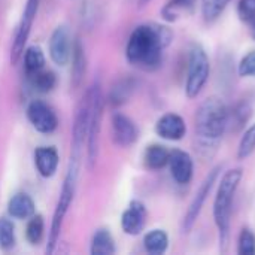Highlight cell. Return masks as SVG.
Segmentation results:
<instances>
[{
    "label": "cell",
    "mask_w": 255,
    "mask_h": 255,
    "mask_svg": "<svg viewBox=\"0 0 255 255\" xmlns=\"http://www.w3.org/2000/svg\"><path fill=\"white\" fill-rule=\"evenodd\" d=\"M27 118L30 124L43 134H49L55 131L58 126V120L55 112L49 105H46L42 100H33L27 108Z\"/></svg>",
    "instance_id": "obj_10"
},
{
    "label": "cell",
    "mask_w": 255,
    "mask_h": 255,
    "mask_svg": "<svg viewBox=\"0 0 255 255\" xmlns=\"http://www.w3.org/2000/svg\"><path fill=\"white\" fill-rule=\"evenodd\" d=\"M173 33L161 24L137 25L128 37L126 55L130 64L145 70H155L163 61V51L170 45Z\"/></svg>",
    "instance_id": "obj_1"
},
{
    "label": "cell",
    "mask_w": 255,
    "mask_h": 255,
    "mask_svg": "<svg viewBox=\"0 0 255 255\" xmlns=\"http://www.w3.org/2000/svg\"><path fill=\"white\" fill-rule=\"evenodd\" d=\"M136 88V82L130 78H126V79H121L120 82H117L112 90H111V94H109V102L111 105L114 106H120V105H124L133 94Z\"/></svg>",
    "instance_id": "obj_22"
},
{
    "label": "cell",
    "mask_w": 255,
    "mask_h": 255,
    "mask_svg": "<svg viewBox=\"0 0 255 255\" xmlns=\"http://www.w3.org/2000/svg\"><path fill=\"white\" fill-rule=\"evenodd\" d=\"M196 3V0H167L161 9V15L166 21H176L182 15L194 13Z\"/></svg>",
    "instance_id": "obj_19"
},
{
    "label": "cell",
    "mask_w": 255,
    "mask_h": 255,
    "mask_svg": "<svg viewBox=\"0 0 255 255\" xmlns=\"http://www.w3.org/2000/svg\"><path fill=\"white\" fill-rule=\"evenodd\" d=\"M255 151V124L250 126L244 136L241 137L239 142V148H238V158L239 160H245L250 155H253Z\"/></svg>",
    "instance_id": "obj_27"
},
{
    "label": "cell",
    "mask_w": 255,
    "mask_h": 255,
    "mask_svg": "<svg viewBox=\"0 0 255 255\" xmlns=\"http://www.w3.org/2000/svg\"><path fill=\"white\" fill-rule=\"evenodd\" d=\"M91 254L112 255L115 254V242L108 230H99L94 233L91 241Z\"/></svg>",
    "instance_id": "obj_23"
},
{
    "label": "cell",
    "mask_w": 255,
    "mask_h": 255,
    "mask_svg": "<svg viewBox=\"0 0 255 255\" xmlns=\"http://www.w3.org/2000/svg\"><path fill=\"white\" fill-rule=\"evenodd\" d=\"M7 212L12 218L28 220L34 215L36 208L33 199L25 193H18L12 196L7 202Z\"/></svg>",
    "instance_id": "obj_17"
},
{
    "label": "cell",
    "mask_w": 255,
    "mask_h": 255,
    "mask_svg": "<svg viewBox=\"0 0 255 255\" xmlns=\"http://www.w3.org/2000/svg\"><path fill=\"white\" fill-rule=\"evenodd\" d=\"M79 167H81V158L70 157L67 173H66L63 188H61V193H60V199H58V203L55 206L52 223H51V232H49V238H48L46 254H52L55 251L57 244H58L64 217H66V214H67V211H69V208H70V205L73 202V197H75L76 182H78V176H79Z\"/></svg>",
    "instance_id": "obj_4"
},
{
    "label": "cell",
    "mask_w": 255,
    "mask_h": 255,
    "mask_svg": "<svg viewBox=\"0 0 255 255\" xmlns=\"http://www.w3.org/2000/svg\"><path fill=\"white\" fill-rule=\"evenodd\" d=\"M72 49H73V43L69 28L66 25L57 27L49 39L51 60L58 66H66L72 58Z\"/></svg>",
    "instance_id": "obj_11"
},
{
    "label": "cell",
    "mask_w": 255,
    "mask_h": 255,
    "mask_svg": "<svg viewBox=\"0 0 255 255\" xmlns=\"http://www.w3.org/2000/svg\"><path fill=\"white\" fill-rule=\"evenodd\" d=\"M238 15L241 18V21L250 22L255 16V0H239Z\"/></svg>",
    "instance_id": "obj_33"
},
{
    "label": "cell",
    "mask_w": 255,
    "mask_h": 255,
    "mask_svg": "<svg viewBox=\"0 0 255 255\" xmlns=\"http://www.w3.org/2000/svg\"><path fill=\"white\" fill-rule=\"evenodd\" d=\"M45 66V55H43V51L33 45V46H28L24 52V67H25V72L27 75L28 73H34L40 69H43Z\"/></svg>",
    "instance_id": "obj_25"
},
{
    "label": "cell",
    "mask_w": 255,
    "mask_h": 255,
    "mask_svg": "<svg viewBox=\"0 0 255 255\" xmlns=\"http://www.w3.org/2000/svg\"><path fill=\"white\" fill-rule=\"evenodd\" d=\"M15 245V227L7 218H0V248L10 250Z\"/></svg>",
    "instance_id": "obj_29"
},
{
    "label": "cell",
    "mask_w": 255,
    "mask_h": 255,
    "mask_svg": "<svg viewBox=\"0 0 255 255\" xmlns=\"http://www.w3.org/2000/svg\"><path fill=\"white\" fill-rule=\"evenodd\" d=\"M238 72L244 78H254L255 76V51L248 52L239 63Z\"/></svg>",
    "instance_id": "obj_32"
},
{
    "label": "cell",
    "mask_w": 255,
    "mask_h": 255,
    "mask_svg": "<svg viewBox=\"0 0 255 255\" xmlns=\"http://www.w3.org/2000/svg\"><path fill=\"white\" fill-rule=\"evenodd\" d=\"M30 84L37 93H49L55 88L57 85V78L52 72L49 70H37L34 73H28Z\"/></svg>",
    "instance_id": "obj_24"
},
{
    "label": "cell",
    "mask_w": 255,
    "mask_h": 255,
    "mask_svg": "<svg viewBox=\"0 0 255 255\" xmlns=\"http://www.w3.org/2000/svg\"><path fill=\"white\" fill-rule=\"evenodd\" d=\"M230 0H202V15L206 22L217 21L226 7L229 6Z\"/></svg>",
    "instance_id": "obj_26"
},
{
    "label": "cell",
    "mask_w": 255,
    "mask_h": 255,
    "mask_svg": "<svg viewBox=\"0 0 255 255\" xmlns=\"http://www.w3.org/2000/svg\"><path fill=\"white\" fill-rule=\"evenodd\" d=\"M244 172L242 169H230L227 170L221 181L218 182V190L214 200V221L218 229L220 236V247L224 250L229 244L230 238V220H232V209L236 191L242 181Z\"/></svg>",
    "instance_id": "obj_3"
},
{
    "label": "cell",
    "mask_w": 255,
    "mask_h": 255,
    "mask_svg": "<svg viewBox=\"0 0 255 255\" xmlns=\"http://www.w3.org/2000/svg\"><path fill=\"white\" fill-rule=\"evenodd\" d=\"M250 24V33H251V37L255 40V16L248 22Z\"/></svg>",
    "instance_id": "obj_34"
},
{
    "label": "cell",
    "mask_w": 255,
    "mask_h": 255,
    "mask_svg": "<svg viewBox=\"0 0 255 255\" xmlns=\"http://www.w3.org/2000/svg\"><path fill=\"white\" fill-rule=\"evenodd\" d=\"M250 117H251V106L247 102H242V103L236 105V108L233 109L232 114L229 112V123L232 120L238 126V128H241L248 123Z\"/></svg>",
    "instance_id": "obj_31"
},
{
    "label": "cell",
    "mask_w": 255,
    "mask_h": 255,
    "mask_svg": "<svg viewBox=\"0 0 255 255\" xmlns=\"http://www.w3.org/2000/svg\"><path fill=\"white\" fill-rule=\"evenodd\" d=\"M112 134L114 140L118 146H130L139 137V130L131 118L127 115L117 112L112 117Z\"/></svg>",
    "instance_id": "obj_13"
},
{
    "label": "cell",
    "mask_w": 255,
    "mask_h": 255,
    "mask_svg": "<svg viewBox=\"0 0 255 255\" xmlns=\"http://www.w3.org/2000/svg\"><path fill=\"white\" fill-rule=\"evenodd\" d=\"M43 232H45V223L43 218L40 215H33L27 224V230H25V236L27 241L31 245H37L40 244L42 238H43Z\"/></svg>",
    "instance_id": "obj_28"
},
{
    "label": "cell",
    "mask_w": 255,
    "mask_h": 255,
    "mask_svg": "<svg viewBox=\"0 0 255 255\" xmlns=\"http://www.w3.org/2000/svg\"><path fill=\"white\" fill-rule=\"evenodd\" d=\"M211 73V63L205 48L199 43L193 45L188 55L185 94L188 99H196L205 88Z\"/></svg>",
    "instance_id": "obj_5"
},
{
    "label": "cell",
    "mask_w": 255,
    "mask_h": 255,
    "mask_svg": "<svg viewBox=\"0 0 255 255\" xmlns=\"http://www.w3.org/2000/svg\"><path fill=\"white\" fill-rule=\"evenodd\" d=\"M146 223V208L142 202L133 200L121 217V227L124 233L130 236H137Z\"/></svg>",
    "instance_id": "obj_15"
},
{
    "label": "cell",
    "mask_w": 255,
    "mask_h": 255,
    "mask_svg": "<svg viewBox=\"0 0 255 255\" xmlns=\"http://www.w3.org/2000/svg\"><path fill=\"white\" fill-rule=\"evenodd\" d=\"M229 127V109L223 99L212 96L200 103L196 112V140L200 155L211 158Z\"/></svg>",
    "instance_id": "obj_2"
},
{
    "label": "cell",
    "mask_w": 255,
    "mask_h": 255,
    "mask_svg": "<svg viewBox=\"0 0 255 255\" xmlns=\"http://www.w3.org/2000/svg\"><path fill=\"white\" fill-rule=\"evenodd\" d=\"M167 164L170 167V175L176 184L187 185L191 182L193 175H194V163H193V158L188 152H185L182 149L170 151V157H169Z\"/></svg>",
    "instance_id": "obj_12"
},
{
    "label": "cell",
    "mask_w": 255,
    "mask_h": 255,
    "mask_svg": "<svg viewBox=\"0 0 255 255\" xmlns=\"http://www.w3.org/2000/svg\"><path fill=\"white\" fill-rule=\"evenodd\" d=\"M142 3H146V1H149V0H140Z\"/></svg>",
    "instance_id": "obj_35"
},
{
    "label": "cell",
    "mask_w": 255,
    "mask_h": 255,
    "mask_svg": "<svg viewBox=\"0 0 255 255\" xmlns=\"http://www.w3.org/2000/svg\"><path fill=\"white\" fill-rule=\"evenodd\" d=\"M145 250L152 255H161L167 251L169 247V236L164 230L155 229L145 235L143 238Z\"/></svg>",
    "instance_id": "obj_21"
},
{
    "label": "cell",
    "mask_w": 255,
    "mask_h": 255,
    "mask_svg": "<svg viewBox=\"0 0 255 255\" xmlns=\"http://www.w3.org/2000/svg\"><path fill=\"white\" fill-rule=\"evenodd\" d=\"M238 253L241 255H255V235L248 227L242 229L238 241Z\"/></svg>",
    "instance_id": "obj_30"
},
{
    "label": "cell",
    "mask_w": 255,
    "mask_h": 255,
    "mask_svg": "<svg viewBox=\"0 0 255 255\" xmlns=\"http://www.w3.org/2000/svg\"><path fill=\"white\" fill-rule=\"evenodd\" d=\"M91 99H93V90L90 87L82 96L76 108L75 121L72 127V157H76V158H82L84 143L87 142L90 112H91Z\"/></svg>",
    "instance_id": "obj_7"
},
{
    "label": "cell",
    "mask_w": 255,
    "mask_h": 255,
    "mask_svg": "<svg viewBox=\"0 0 255 255\" xmlns=\"http://www.w3.org/2000/svg\"><path fill=\"white\" fill-rule=\"evenodd\" d=\"M169 157H170V151L163 146V145H149L145 151L143 155V161L145 166L151 170H160L164 166H167L169 163Z\"/></svg>",
    "instance_id": "obj_20"
},
{
    "label": "cell",
    "mask_w": 255,
    "mask_h": 255,
    "mask_svg": "<svg viewBox=\"0 0 255 255\" xmlns=\"http://www.w3.org/2000/svg\"><path fill=\"white\" fill-rule=\"evenodd\" d=\"M39 4H40V0H27V3H25L21 21H19L16 33H15V39L12 42V49H10V60H12L13 64L19 60V57L24 52V46L27 43V39L30 36L33 22L36 19Z\"/></svg>",
    "instance_id": "obj_8"
},
{
    "label": "cell",
    "mask_w": 255,
    "mask_h": 255,
    "mask_svg": "<svg viewBox=\"0 0 255 255\" xmlns=\"http://www.w3.org/2000/svg\"><path fill=\"white\" fill-rule=\"evenodd\" d=\"M85 70H87L85 49L79 40H75L72 49V85L75 88H78L82 84Z\"/></svg>",
    "instance_id": "obj_18"
},
{
    "label": "cell",
    "mask_w": 255,
    "mask_h": 255,
    "mask_svg": "<svg viewBox=\"0 0 255 255\" xmlns=\"http://www.w3.org/2000/svg\"><path fill=\"white\" fill-rule=\"evenodd\" d=\"M34 164L40 176L51 178L58 167V152L52 146H40L34 151Z\"/></svg>",
    "instance_id": "obj_16"
},
{
    "label": "cell",
    "mask_w": 255,
    "mask_h": 255,
    "mask_svg": "<svg viewBox=\"0 0 255 255\" xmlns=\"http://www.w3.org/2000/svg\"><path fill=\"white\" fill-rule=\"evenodd\" d=\"M155 133L166 140H181L187 133V126L181 115L169 112L158 118Z\"/></svg>",
    "instance_id": "obj_14"
},
{
    "label": "cell",
    "mask_w": 255,
    "mask_h": 255,
    "mask_svg": "<svg viewBox=\"0 0 255 255\" xmlns=\"http://www.w3.org/2000/svg\"><path fill=\"white\" fill-rule=\"evenodd\" d=\"M93 99H91V112H90V123H88V133H87V155L90 167H93L97 161L99 155V140H100V130H102V117H103V96L102 87L96 82L93 87Z\"/></svg>",
    "instance_id": "obj_6"
},
{
    "label": "cell",
    "mask_w": 255,
    "mask_h": 255,
    "mask_svg": "<svg viewBox=\"0 0 255 255\" xmlns=\"http://www.w3.org/2000/svg\"><path fill=\"white\" fill-rule=\"evenodd\" d=\"M220 170H221L220 167L212 169L209 172V175L205 178V181L202 182V185L199 187V190H197L196 196L193 197V200L190 203V208H188V211H187V214L184 217V221H182V232L184 233H190L191 229L194 227V224H196V221H197V218H199V215H200V212L203 209V205L208 200V196L211 194V191L214 188V184L217 182Z\"/></svg>",
    "instance_id": "obj_9"
}]
</instances>
